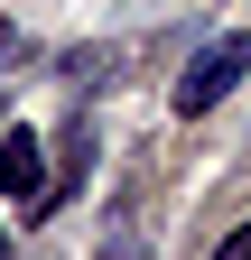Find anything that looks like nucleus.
Segmentation results:
<instances>
[{
	"label": "nucleus",
	"mask_w": 251,
	"mask_h": 260,
	"mask_svg": "<svg viewBox=\"0 0 251 260\" xmlns=\"http://www.w3.org/2000/svg\"><path fill=\"white\" fill-rule=\"evenodd\" d=\"M214 260H251V223H242V233H233L224 251H214Z\"/></svg>",
	"instance_id": "obj_5"
},
{
	"label": "nucleus",
	"mask_w": 251,
	"mask_h": 260,
	"mask_svg": "<svg viewBox=\"0 0 251 260\" xmlns=\"http://www.w3.org/2000/svg\"><path fill=\"white\" fill-rule=\"evenodd\" d=\"M251 75V28H224V38H205L196 56H186V75H177V121H205L214 103H233Z\"/></svg>",
	"instance_id": "obj_1"
},
{
	"label": "nucleus",
	"mask_w": 251,
	"mask_h": 260,
	"mask_svg": "<svg viewBox=\"0 0 251 260\" xmlns=\"http://www.w3.org/2000/svg\"><path fill=\"white\" fill-rule=\"evenodd\" d=\"M0 260H10V233H0Z\"/></svg>",
	"instance_id": "obj_6"
},
{
	"label": "nucleus",
	"mask_w": 251,
	"mask_h": 260,
	"mask_svg": "<svg viewBox=\"0 0 251 260\" xmlns=\"http://www.w3.org/2000/svg\"><path fill=\"white\" fill-rule=\"evenodd\" d=\"M38 186H47L38 130H10V140H0V195H19V214H28V205H38Z\"/></svg>",
	"instance_id": "obj_3"
},
{
	"label": "nucleus",
	"mask_w": 251,
	"mask_h": 260,
	"mask_svg": "<svg viewBox=\"0 0 251 260\" xmlns=\"http://www.w3.org/2000/svg\"><path fill=\"white\" fill-rule=\"evenodd\" d=\"M84 177H93V121H66V158H56V177L38 186V205H28V223H47L66 195H84Z\"/></svg>",
	"instance_id": "obj_2"
},
{
	"label": "nucleus",
	"mask_w": 251,
	"mask_h": 260,
	"mask_svg": "<svg viewBox=\"0 0 251 260\" xmlns=\"http://www.w3.org/2000/svg\"><path fill=\"white\" fill-rule=\"evenodd\" d=\"M0 75H28V38L19 28H0Z\"/></svg>",
	"instance_id": "obj_4"
}]
</instances>
